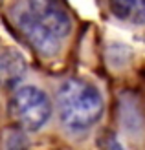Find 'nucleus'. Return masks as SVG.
I'll return each mask as SVG.
<instances>
[{"label": "nucleus", "instance_id": "f257e3e1", "mask_svg": "<svg viewBox=\"0 0 145 150\" xmlns=\"http://www.w3.org/2000/svg\"><path fill=\"white\" fill-rule=\"evenodd\" d=\"M17 28L37 53L53 57L72 29V18L61 0H24L17 11Z\"/></svg>", "mask_w": 145, "mask_h": 150}, {"label": "nucleus", "instance_id": "f03ea898", "mask_svg": "<svg viewBox=\"0 0 145 150\" xmlns=\"http://www.w3.org/2000/svg\"><path fill=\"white\" fill-rule=\"evenodd\" d=\"M57 110L63 126L72 134H83L99 123L105 103L99 90L85 79H68L59 86Z\"/></svg>", "mask_w": 145, "mask_h": 150}, {"label": "nucleus", "instance_id": "7ed1b4c3", "mask_svg": "<svg viewBox=\"0 0 145 150\" xmlns=\"http://www.w3.org/2000/svg\"><path fill=\"white\" fill-rule=\"evenodd\" d=\"M7 110L22 130L37 132L50 121L51 101L46 95V92H42L41 88L22 86L11 95Z\"/></svg>", "mask_w": 145, "mask_h": 150}, {"label": "nucleus", "instance_id": "20e7f679", "mask_svg": "<svg viewBox=\"0 0 145 150\" xmlns=\"http://www.w3.org/2000/svg\"><path fill=\"white\" fill-rule=\"evenodd\" d=\"M28 64L17 50H7L0 53V88L13 90L26 77Z\"/></svg>", "mask_w": 145, "mask_h": 150}, {"label": "nucleus", "instance_id": "39448f33", "mask_svg": "<svg viewBox=\"0 0 145 150\" xmlns=\"http://www.w3.org/2000/svg\"><path fill=\"white\" fill-rule=\"evenodd\" d=\"M140 97L131 92H123L119 95V123L127 134H140L145 125L143 108L140 104Z\"/></svg>", "mask_w": 145, "mask_h": 150}, {"label": "nucleus", "instance_id": "423d86ee", "mask_svg": "<svg viewBox=\"0 0 145 150\" xmlns=\"http://www.w3.org/2000/svg\"><path fill=\"white\" fill-rule=\"evenodd\" d=\"M110 9L127 24H145V0H110Z\"/></svg>", "mask_w": 145, "mask_h": 150}, {"label": "nucleus", "instance_id": "0eeeda50", "mask_svg": "<svg viewBox=\"0 0 145 150\" xmlns=\"http://www.w3.org/2000/svg\"><path fill=\"white\" fill-rule=\"evenodd\" d=\"M2 146L6 148H26L28 139H26V130L19 128H6L2 134Z\"/></svg>", "mask_w": 145, "mask_h": 150}]
</instances>
